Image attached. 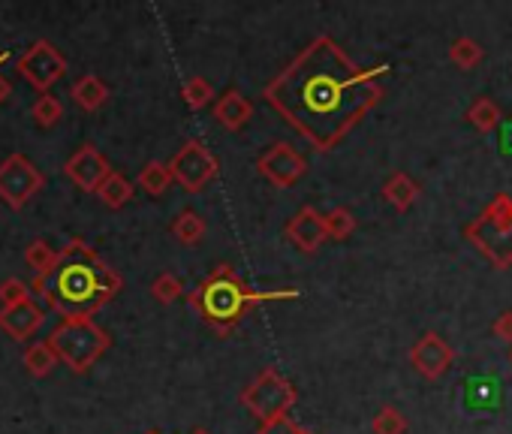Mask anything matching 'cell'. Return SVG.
Returning <instances> with one entry per match:
<instances>
[{
    "label": "cell",
    "mask_w": 512,
    "mask_h": 434,
    "mask_svg": "<svg viewBox=\"0 0 512 434\" xmlns=\"http://www.w3.org/2000/svg\"><path fill=\"white\" fill-rule=\"evenodd\" d=\"M380 67H359L329 34L311 40L266 88V103L314 148L332 151L383 100Z\"/></svg>",
    "instance_id": "6da1fadb"
},
{
    "label": "cell",
    "mask_w": 512,
    "mask_h": 434,
    "mask_svg": "<svg viewBox=\"0 0 512 434\" xmlns=\"http://www.w3.org/2000/svg\"><path fill=\"white\" fill-rule=\"evenodd\" d=\"M31 290L61 314V320H94V314L124 290V278L94 254L85 239H70L67 248L58 251L55 266L34 278Z\"/></svg>",
    "instance_id": "7a4b0ae2"
},
{
    "label": "cell",
    "mask_w": 512,
    "mask_h": 434,
    "mask_svg": "<svg viewBox=\"0 0 512 434\" xmlns=\"http://www.w3.org/2000/svg\"><path fill=\"white\" fill-rule=\"evenodd\" d=\"M299 290H266V293H256L250 290L238 272L229 263L214 266L199 284L196 290L187 293V305L220 335H232L235 326L256 308V305H266V302H284V299H296Z\"/></svg>",
    "instance_id": "3957f363"
},
{
    "label": "cell",
    "mask_w": 512,
    "mask_h": 434,
    "mask_svg": "<svg viewBox=\"0 0 512 434\" xmlns=\"http://www.w3.org/2000/svg\"><path fill=\"white\" fill-rule=\"evenodd\" d=\"M49 347L73 374H88L109 353L112 335L94 320H61L49 335Z\"/></svg>",
    "instance_id": "277c9868"
},
{
    "label": "cell",
    "mask_w": 512,
    "mask_h": 434,
    "mask_svg": "<svg viewBox=\"0 0 512 434\" xmlns=\"http://www.w3.org/2000/svg\"><path fill=\"white\" fill-rule=\"evenodd\" d=\"M464 236L494 269H509L512 266V199L506 193H497L485 205V211L464 230Z\"/></svg>",
    "instance_id": "5b68a950"
},
{
    "label": "cell",
    "mask_w": 512,
    "mask_h": 434,
    "mask_svg": "<svg viewBox=\"0 0 512 434\" xmlns=\"http://www.w3.org/2000/svg\"><path fill=\"white\" fill-rule=\"evenodd\" d=\"M299 392L296 386L278 371V368H266L256 374L238 395V404L244 410H250L260 422H272L281 416H290V410L296 407Z\"/></svg>",
    "instance_id": "8992f818"
},
{
    "label": "cell",
    "mask_w": 512,
    "mask_h": 434,
    "mask_svg": "<svg viewBox=\"0 0 512 434\" xmlns=\"http://www.w3.org/2000/svg\"><path fill=\"white\" fill-rule=\"evenodd\" d=\"M46 184V175L34 160L25 154H10L0 163V202L10 205L13 211H22Z\"/></svg>",
    "instance_id": "52a82bcc"
},
{
    "label": "cell",
    "mask_w": 512,
    "mask_h": 434,
    "mask_svg": "<svg viewBox=\"0 0 512 434\" xmlns=\"http://www.w3.org/2000/svg\"><path fill=\"white\" fill-rule=\"evenodd\" d=\"M16 73L37 88L40 94H52V85H58L67 76V58L61 49L49 40H37L25 49V55L16 61Z\"/></svg>",
    "instance_id": "ba28073f"
},
{
    "label": "cell",
    "mask_w": 512,
    "mask_h": 434,
    "mask_svg": "<svg viewBox=\"0 0 512 434\" xmlns=\"http://www.w3.org/2000/svg\"><path fill=\"white\" fill-rule=\"evenodd\" d=\"M172 172V181H178L187 193H202L214 175H217V157L208 151V145H202L199 139H190L178 148V154L166 163Z\"/></svg>",
    "instance_id": "9c48e42d"
},
{
    "label": "cell",
    "mask_w": 512,
    "mask_h": 434,
    "mask_svg": "<svg viewBox=\"0 0 512 434\" xmlns=\"http://www.w3.org/2000/svg\"><path fill=\"white\" fill-rule=\"evenodd\" d=\"M256 169H260V175L269 184H275L278 190H290L293 184H299L305 178L308 160L290 142H275L269 151L256 157Z\"/></svg>",
    "instance_id": "30bf717a"
},
{
    "label": "cell",
    "mask_w": 512,
    "mask_h": 434,
    "mask_svg": "<svg viewBox=\"0 0 512 434\" xmlns=\"http://www.w3.org/2000/svg\"><path fill=\"white\" fill-rule=\"evenodd\" d=\"M112 172L109 157L94 148V145H82L67 163H64V175L85 193H97V187L103 184V178Z\"/></svg>",
    "instance_id": "8fae6325"
},
{
    "label": "cell",
    "mask_w": 512,
    "mask_h": 434,
    "mask_svg": "<svg viewBox=\"0 0 512 434\" xmlns=\"http://www.w3.org/2000/svg\"><path fill=\"white\" fill-rule=\"evenodd\" d=\"M452 347L437 335V332H425L413 347H410V365L425 377V380H440L449 368H452Z\"/></svg>",
    "instance_id": "7c38bea8"
},
{
    "label": "cell",
    "mask_w": 512,
    "mask_h": 434,
    "mask_svg": "<svg viewBox=\"0 0 512 434\" xmlns=\"http://www.w3.org/2000/svg\"><path fill=\"white\" fill-rule=\"evenodd\" d=\"M284 236L302 251V254H317L329 236H326V221L314 205H302L284 227Z\"/></svg>",
    "instance_id": "4fadbf2b"
},
{
    "label": "cell",
    "mask_w": 512,
    "mask_h": 434,
    "mask_svg": "<svg viewBox=\"0 0 512 434\" xmlns=\"http://www.w3.org/2000/svg\"><path fill=\"white\" fill-rule=\"evenodd\" d=\"M46 323V311L28 299V302H19L13 308H0V332L13 341H28L40 332V326Z\"/></svg>",
    "instance_id": "5bb4252c"
},
{
    "label": "cell",
    "mask_w": 512,
    "mask_h": 434,
    "mask_svg": "<svg viewBox=\"0 0 512 434\" xmlns=\"http://www.w3.org/2000/svg\"><path fill=\"white\" fill-rule=\"evenodd\" d=\"M253 118V103L238 91V88H229L223 91L217 100H214V121L232 133H238L247 121Z\"/></svg>",
    "instance_id": "9a60e30c"
},
{
    "label": "cell",
    "mask_w": 512,
    "mask_h": 434,
    "mask_svg": "<svg viewBox=\"0 0 512 434\" xmlns=\"http://www.w3.org/2000/svg\"><path fill=\"white\" fill-rule=\"evenodd\" d=\"M70 97L82 112H100L109 103V85L100 76L85 73L70 85Z\"/></svg>",
    "instance_id": "2e32d148"
},
{
    "label": "cell",
    "mask_w": 512,
    "mask_h": 434,
    "mask_svg": "<svg viewBox=\"0 0 512 434\" xmlns=\"http://www.w3.org/2000/svg\"><path fill=\"white\" fill-rule=\"evenodd\" d=\"M169 233H172L184 248H193V245H199V242L205 239L208 221H205V217H202L199 211H193V208H181L178 217L172 221V227H169Z\"/></svg>",
    "instance_id": "e0dca14e"
},
{
    "label": "cell",
    "mask_w": 512,
    "mask_h": 434,
    "mask_svg": "<svg viewBox=\"0 0 512 434\" xmlns=\"http://www.w3.org/2000/svg\"><path fill=\"white\" fill-rule=\"evenodd\" d=\"M419 196V184L407 175V172H392L389 181L383 184V199L395 208V211H407Z\"/></svg>",
    "instance_id": "ac0fdd59"
},
{
    "label": "cell",
    "mask_w": 512,
    "mask_h": 434,
    "mask_svg": "<svg viewBox=\"0 0 512 434\" xmlns=\"http://www.w3.org/2000/svg\"><path fill=\"white\" fill-rule=\"evenodd\" d=\"M133 193H136L133 181H130L127 175H121L118 169H112V172L103 178V184L97 187V196H100L103 205H109V208H124V205L133 199Z\"/></svg>",
    "instance_id": "d6986e66"
},
{
    "label": "cell",
    "mask_w": 512,
    "mask_h": 434,
    "mask_svg": "<svg viewBox=\"0 0 512 434\" xmlns=\"http://www.w3.org/2000/svg\"><path fill=\"white\" fill-rule=\"evenodd\" d=\"M22 365H25V371L31 377H49L55 371V365H58V356L49 347V341H37L22 353Z\"/></svg>",
    "instance_id": "ffe728a7"
},
{
    "label": "cell",
    "mask_w": 512,
    "mask_h": 434,
    "mask_svg": "<svg viewBox=\"0 0 512 434\" xmlns=\"http://www.w3.org/2000/svg\"><path fill=\"white\" fill-rule=\"evenodd\" d=\"M136 184L148 193V196H163L172 184V172L163 160H148L142 169H139V178Z\"/></svg>",
    "instance_id": "44dd1931"
},
{
    "label": "cell",
    "mask_w": 512,
    "mask_h": 434,
    "mask_svg": "<svg viewBox=\"0 0 512 434\" xmlns=\"http://www.w3.org/2000/svg\"><path fill=\"white\" fill-rule=\"evenodd\" d=\"M31 118L37 121V127L49 130L64 121V103L55 94H40L37 103L31 106Z\"/></svg>",
    "instance_id": "7402d4cb"
},
{
    "label": "cell",
    "mask_w": 512,
    "mask_h": 434,
    "mask_svg": "<svg viewBox=\"0 0 512 434\" xmlns=\"http://www.w3.org/2000/svg\"><path fill=\"white\" fill-rule=\"evenodd\" d=\"M323 221H326V236L335 239V242H344V239H350L356 233V217L344 205H338L329 214H323Z\"/></svg>",
    "instance_id": "603a6c76"
},
{
    "label": "cell",
    "mask_w": 512,
    "mask_h": 434,
    "mask_svg": "<svg viewBox=\"0 0 512 434\" xmlns=\"http://www.w3.org/2000/svg\"><path fill=\"white\" fill-rule=\"evenodd\" d=\"M181 100H184V106H187V109L199 112V109H205V106L214 100V88H211V82H208V79H202V76H190V79L181 85Z\"/></svg>",
    "instance_id": "cb8c5ba5"
},
{
    "label": "cell",
    "mask_w": 512,
    "mask_h": 434,
    "mask_svg": "<svg viewBox=\"0 0 512 434\" xmlns=\"http://www.w3.org/2000/svg\"><path fill=\"white\" fill-rule=\"evenodd\" d=\"M482 46L470 37H458L452 46H449V61L458 67V70H473L479 61H482Z\"/></svg>",
    "instance_id": "d4e9b609"
},
{
    "label": "cell",
    "mask_w": 512,
    "mask_h": 434,
    "mask_svg": "<svg viewBox=\"0 0 512 434\" xmlns=\"http://www.w3.org/2000/svg\"><path fill=\"white\" fill-rule=\"evenodd\" d=\"M467 121H470L479 133H491V130L500 124V109H497L488 97H479V100L467 109Z\"/></svg>",
    "instance_id": "484cf974"
},
{
    "label": "cell",
    "mask_w": 512,
    "mask_h": 434,
    "mask_svg": "<svg viewBox=\"0 0 512 434\" xmlns=\"http://www.w3.org/2000/svg\"><path fill=\"white\" fill-rule=\"evenodd\" d=\"M151 296L160 302V305H172L184 296V281L172 272H160L151 284Z\"/></svg>",
    "instance_id": "4316f807"
},
{
    "label": "cell",
    "mask_w": 512,
    "mask_h": 434,
    "mask_svg": "<svg viewBox=\"0 0 512 434\" xmlns=\"http://www.w3.org/2000/svg\"><path fill=\"white\" fill-rule=\"evenodd\" d=\"M371 431H374V434H407V416H404L398 407L386 404V407H380V413L374 416Z\"/></svg>",
    "instance_id": "83f0119b"
},
{
    "label": "cell",
    "mask_w": 512,
    "mask_h": 434,
    "mask_svg": "<svg viewBox=\"0 0 512 434\" xmlns=\"http://www.w3.org/2000/svg\"><path fill=\"white\" fill-rule=\"evenodd\" d=\"M55 257H58V251H52L46 239H34V242L25 248V263H28L37 275H46V272L55 266Z\"/></svg>",
    "instance_id": "f1b7e54d"
},
{
    "label": "cell",
    "mask_w": 512,
    "mask_h": 434,
    "mask_svg": "<svg viewBox=\"0 0 512 434\" xmlns=\"http://www.w3.org/2000/svg\"><path fill=\"white\" fill-rule=\"evenodd\" d=\"M28 299H31V290L25 281H19V278L0 281V308H13V305L28 302Z\"/></svg>",
    "instance_id": "f546056e"
},
{
    "label": "cell",
    "mask_w": 512,
    "mask_h": 434,
    "mask_svg": "<svg viewBox=\"0 0 512 434\" xmlns=\"http://www.w3.org/2000/svg\"><path fill=\"white\" fill-rule=\"evenodd\" d=\"M305 428L293 419V416H281V419H272V422H260L256 434H302Z\"/></svg>",
    "instance_id": "4dcf8cb0"
},
{
    "label": "cell",
    "mask_w": 512,
    "mask_h": 434,
    "mask_svg": "<svg viewBox=\"0 0 512 434\" xmlns=\"http://www.w3.org/2000/svg\"><path fill=\"white\" fill-rule=\"evenodd\" d=\"M491 332L500 338V341H506V344H512V311H503L497 320H494V326H491Z\"/></svg>",
    "instance_id": "1f68e13d"
},
{
    "label": "cell",
    "mask_w": 512,
    "mask_h": 434,
    "mask_svg": "<svg viewBox=\"0 0 512 434\" xmlns=\"http://www.w3.org/2000/svg\"><path fill=\"white\" fill-rule=\"evenodd\" d=\"M4 61H7V52L4 55H0V67H4ZM13 94V88H10V82L4 79V76H0V103H4L7 97Z\"/></svg>",
    "instance_id": "d6a6232c"
},
{
    "label": "cell",
    "mask_w": 512,
    "mask_h": 434,
    "mask_svg": "<svg viewBox=\"0 0 512 434\" xmlns=\"http://www.w3.org/2000/svg\"><path fill=\"white\" fill-rule=\"evenodd\" d=\"M190 434H208L205 428H196V431H190Z\"/></svg>",
    "instance_id": "836d02e7"
},
{
    "label": "cell",
    "mask_w": 512,
    "mask_h": 434,
    "mask_svg": "<svg viewBox=\"0 0 512 434\" xmlns=\"http://www.w3.org/2000/svg\"><path fill=\"white\" fill-rule=\"evenodd\" d=\"M145 434H160V431H157V428H151V431H145Z\"/></svg>",
    "instance_id": "e575fe53"
},
{
    "label": "cell",
    "mask_w": 512,
    "mask_h": 434,
    "mask_svg": "<svg viewBox=\"0 0 512 434\" xmlns=\"http://www.w3.org/2000/svg\"><path fill=\"white\" fill-rule=\"evenodd\" d=\"M302 434H314V431H308V428H305V431H302Z\"/></svg>",
    "instance_id": "d590c367"
},
{
    "label": "cell",
    "mask_w": 512,
    "mask_h": 434,
    "mask_svg": "<svg viewBox=\"0 0 512 434\" xmlns=\"http://www.w3.org/2000/svg\"><path fill=\"white\" fill-rule=\"evenodd\" d=\"M509 359H512V353H509Z\"/></svg>",
    "instance_id": "8d00e7d4"
}]
</instances>
